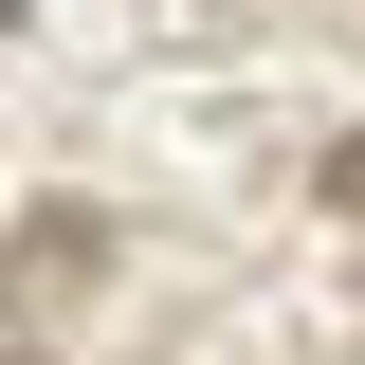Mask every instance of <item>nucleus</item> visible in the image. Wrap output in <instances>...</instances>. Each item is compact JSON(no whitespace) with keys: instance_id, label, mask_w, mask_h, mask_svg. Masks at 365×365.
I'll list each match as a JSON object with an SVG mask.
<instances>
[{"instance_id":"nucleus-1","label":"nucleus","mask_w":365,"mask_h":365,"mask_svg":"<svg viewBox=\"0 0 365 365\" xmlns=\"http://www.w3.org/2000/svg\"><path fill=\"white\" fill-rule=\"evenodd\" d=\"M91 256H110V220H91V201H55V220H19V292H73Z\"/></svg>"},{"instance_id":"nucleus-2","label":"nucleus","mask_w":365,"mask_h":365,"mask_svg":"<svg viewBox=\"0 0 365 365\" xmlns=\"http://www.w3.org/2000/svg\"><path fill=\"white\" fill-rule=\"evenodd\" d=\"M329 220H365V128H347V146H329Z\"/></svg>"}]
</instances>
